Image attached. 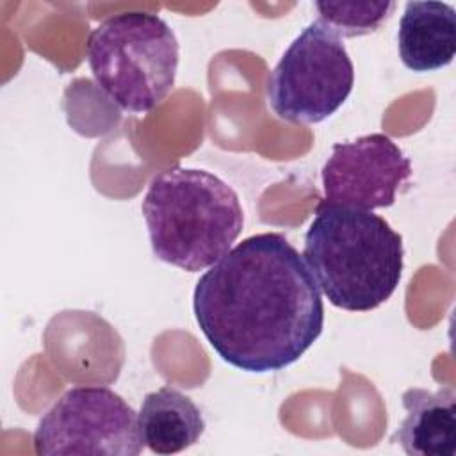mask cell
Segmentation results:
<instances>
[{
  "instance_id": "obj_3",
  "label": "cell",
  "mask_w": 456,
  "mask_h": 456,
  "mask_svg": "<svg viewBox=\"0 0 456 456\" xmlns=\"http://www.w3.org/2000/svg\"><path fill=\"white\" fill-rule=\"evenodd\" d=\"M153 255L198 273L224 256L242 232L237 192L219 176L175 166L153 176L141 203Z\"/></svg>"
},
{
  "instance_id": "obj_6",
  "label": "cell",
  "mask_w": 456,
  "mask_h": 456,
  "mask_svg": "<svg viewBox=\"0 0 456 456\" xmlns=\"http://www.w3.org/2000/svg\"><path fill=\"white\" fill-rule=\"evenodd\" d=\"M39 456H137L144 442L134 408L107 387H75L41 417L34 435Z\"/></svg>"
},
{
  "instance_id": "obj_7",
  "label": "cell",
  "mask_w": 456,
  "mask_h": 456,
  "mask_svg": "<svg viewBox=\"0 0 456 456\" xmlns=\"http://www.w3.org/2000/svg\"><path fill=\"white\" fill-rule=\"evenodd\" d=\"M410 176V159L385 134L337 142L321 171L324 189L321 203L362 210L392 207L397 191Z\"/></svg>"
},
{
  "instance_id": "obj_10",
  "label": "cell",
  "mask_w": 456,
  "mask_h": 456,
  "mask_svg": "<svg viewBox=\"0 0 456 456\" xmlns=\"http://www.w3.org/2000/svg\"><path fill=\"white\" fill-rule=\"evenodd\" d=\"M137 419L142 442L155 454L182 452L205 431L201 410L189 395L171 387L146 394Z\"/></svg>"
},
{
  "instance_id": "obj_4",
  "label": "cell",
  "mask_w": 456,
  "mask_h": 456,
  "mask_svg": "<svg viewBox=\"0 0 456 456\" xmlns=\"http://www.w3.org/2000/svg\"><path fill=\"white\" fill-rule=\"evenodd\" d=\"M86 52L96 84L126 112H150L175 86L180 46L157 14L134 11L103 20Z\"/></svg>"
},
{
  "instance_id": "obj_11",
  "label": "cell",
  "mask_w": 456,
  "mask_h": 456,
  "mask_svg": "<svg viewBox=\"0 0 456 456\" xmlns=\"http://www.w3.org/2000/svg\"><path fill=\"white\" fill-rule=\"evenodd\" d=\"M319 21L338 37L365 36L379 28L395 9V2H315Z\"/></svg>"
},
{
  "instance_id": "obj_5",
  "label": "cell",
  "mask_w": 456,
  "mask_h": 456,
  "mask_svg": "<svg viewBox=\"0 0 456 456\" xmlns=\"http://www.w3.org/2000/svg\"><path fill=\"white\" fill-rule=\"evenodd\" d=\"M354 86V66L342 39L319 20L289 45L267 78V102L289 123H321L335 114Z\"/></svg>"
},
{
  "instance_id": "obj_1",
  "label": "cell",
  "mask_w": 456,
  "mask_h": 456,
  "mask_svg": "<svg viewBox=\"0 0 456 456\" xmlns=\"http://www.w3.org/2000/svg\"><path fill=\"white\" fill-rule=\"evenodd\" d=\"M192 310L226 363L258 374L297 362L324 326V303L308 265L274 232L244 239L210 265L196 281Z\"/></svg>"
},
{
  "instance_id": "obj_8",
  "label": "cell",
  "mask_w": 456,
  "mask_h": 456,
  "mask_svg": "<svg viewBox=\"0 0 456 456\" xmlns=\"http://www.w3.org/2000/svg\"><path fill=\"white\" fill-rule=\"evenodd\" d=\"M406 417L390 442L410 456H454L456 392L452 387L408 388L401 395Z\"/></svg>"
},
{
  "instance_id": "obj_2",
  "label": "cell",
  "mask_w": 456,
  "mask_h": 456,
  "mask_svg": "<svg viewBox=\"0 0 456 456\" xmlns=\"http://www.w3.org/2000/svg\"><path fill=\"white\" fill-rule=\"evenodd\" d=\"M303 256L328 301L370 312L395 292L404 267L403 237L372 210L319 203Z\"/></svg>"
},
{
  "instance_id": "obj_9",
  "label": "cell",
  "mask_w": 456,
  "mask_h": 456,
  "mask_svg": "<svg viewBox=\"0 0 456 456\" xmlns=\"http://www.w3.org/2000/svg\"><path fill=\"white\" fill-rule=\"evenodd\" d=\"M397 50L411 71H435L456 55V11L445 2H406L397 30Z\"/></svg>"
}]
</instances>
